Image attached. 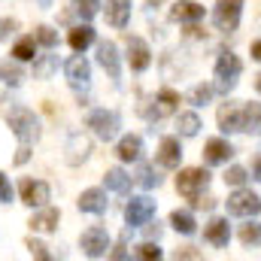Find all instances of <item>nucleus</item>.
I'll return each mask as SVG.
<instances>
[{"label": "nucleus", "instance_id": "obj_1", "mask_svg": "<svg viewBox=\"0 0 261 261\" xmlns=\"http://www.w3.org/2000/svg\"><path fill=\"white\" fill-rule=\"evenodd\" d=\"M9 128L18 137L21 146H31V143L40 140V122H37L34 113L24 110V107H12V110H9Z\"/></svg>", "mask_w": 261, "mask_h": 261}, {"label": "nucleus", "instance_id": "obj_2", "mask_svg": "<svg viewBox=\"0 0 261 261\" xmlns=\"http://www.w3.org/2000/svg\"><path fill=\"white\" fill-rule=\"evenodd\" d=\"M240 58L234 52H222L219 61H216V91L219 94H231L237 79H240Z\"/></svg>", "mask_w": 261, "mask_h": 261}, {"label": "nucleus", "instance_id": "obj_3", "mask_svg": "<svg viewBox=\"0 0 261 261\" xmlns=\"http://www.w3.org/2000/svg\"><path fill=\"white\" fill-rule=\"evenodd\" d=\"M206 186H210V173H206L203 167L179 170V176H176V192L186 197V200H192V203L203 195V189H206Z\"/></svg>", "mask_w": 261, "mask_h": 261}, {"label": "nucleus", "instance_id": "obj_4", "mask_svg": "<svg viewBox=\"0 0 261 261\" xmlns=\"http://www.w3.org/2000/svg\"><path fill=\"white\" fill-rule=\"evenodd\" d=\"M176 107H179V94H176L173 88H161V91L155 94V100H146V103L140 107V113H143L149 122H158V119L170 116Z\"/></svg>", "mask_w": 261, "mask_h": 261}, {"label": "nucleus", "instance_id": "obj_5", "mask_svg": "<svg viewBox=\"0 0 261 261\" xmlns=\"http://www.w3.org/2000/svg\"><path fill=\"white\" fill-rule=\"evenodd\" d=\"M240 12H243V0H219L216 9H213V21H216L219 31L231 34L240 24Z\"/></svg>", "mask_w": 261, "mask_h": 261}, {"label": "nucleus", "instance_id": "obj_6", "mask_svg": "<svg viewBox=\"0 0 261 261\" xmlns=\"http://www.w3.org/2000/svg\"><path fill=\"white\" fill-rule=\"evenodd\" d=\"M88 128H94V134L100 137V140H113L119 128H122V119H119V113H113V110H94L91 116H88Z\"/></svg>", "mask_w": 261, "mask_h": 261}, {"label": "nucleus", "instance_id": "obj_7", "mask_svg": "<svg viewBox=\"0 0 261 261\" xmlns=\"http://www.w3.org/2000/svg\"><path fill=\"white\" fill-rule=\"evenodd\" d=\"M228 213L231 216H258L261 213V197L255 192H246V189H237L234 195H228Z\"/></svg>", "mask_w": 261, "mask_h": 261}, {"label": "nucleus", "instance_id": "obj_8", "mask_svg": "<svg viewBox=\"0 0 261 261\" xmlns=\"http://www.w3.org/2000/svg\"><path fill=\"white\" fill-rule=\"evenodd\" d=\"M64 73H67L70 88H76V91H85V88H88V82H91V64L82 58V52H76V55L67 61Z\"/></svg>", "mask_w": 261, "mask_h": 261}, {"label": "nucleus", "instance_id": "obj_9", "mask_svg": "<svg viewBox=\"0 0 261 261\" xmlns=\"http://www.w3.org/2000/svg\"><path fill=\"white\" fill-rule=\"evenodd\" d=\"M79 246H82V252H85L88 258L107 255V249H110V234H107V228H88V231H82Z\"/></svg>", "mask_w": 261, "mask_h": 261}, {"label": "nucleus", "instance_id": "obj_10", "mask_svg": "<svg viewBox=\"0 0 261 261\" xmlns=\"http://www.w3.org/2000/svg\"><path fill=\"white\" fill-rule=\"evenodd\" d=\"M152 216H155V200H149V197H130L128 206H125V222L130 228L149 225Z\"/></svg>", "mask_w": 261, "mask_h": 261}, {"label": "nucleus", "instance_id": "obj_11", "mask_svg": "<svg viewBox=\"0 0 261 261\" xmlns=\"http://www.w3.org/2000/svg\"><path fill=\"white\" fill-rule=\"evenodd\" d=\"M18 192H21V200L28 203V206H46L49 203V186L46 182H40V179H21V186H18Z\"/></svg>", "mask_w": 261, "mask_h": 261}, {"label": "nucleus", "instance_id": "obj_12", "mask_svg": "<svg viewBox=\"0 0 261 261\" xmlns=\"http://www.w3.org/2000/svg\"><path fill=\"white\" fill-rule=\"evenodd\" d=\"M128 64H130V70H137V73L152 64V52H149L146 40H140V37H128Z\"/></svg>", "mask_w": 261, "mask_h": 261}, {"label": "nucleus", "instance_id": "obj_13", "mask_svg": "<svg viewBox=\"0 0 261 261\" xmlns=\"http://www.w3.org/2000/svg\"><path fill=\"white\" fill-rule=\"evenodd\" d=\"M97 61H100V67H103L113 79L122 76V61H119V49H116V43L103 40V43L97 46Z\"/></svg>", "mask_w": 261, "mask_h": 261}, {"label": "nucleus", "instance_id": "obj_14", "mask_svg": "<svg viewBox=\"0 0 261 261\" xmlns=\"http://www.w3.org/2000/svg\"><path fill=\"white\" fill-rule=\"evenodd\" d=\"M182 161V146H179V137H164L161 140V149H158V164L161 167H179Z\"/></svg>", "mask_w": 261, "mask_h": 261}, {"label": "nucleus", "instance_id": "obj_15", "mask_svg": "<svg viewBox=\"0 0 261 261\" xmlns=\"http://www.w3.org/2000/svg\"><path fill=\"white\" fill-rule=\"evenodd\" d=\"M231 155H234V146H231L228 140H219V137H216V140H210V143L203 146V161H206V164H225Z\"/></svg>", "mask_w": 261, "mask_h": 261}, {"label": "nucleus", "instance_id": "obj_16", "mask_svg": "<svg viewBox=\"0 0 261 261\" xmlns=\"http://www.w3.org/2000/svg\"><path fill=\"white\" fill-rule=\"evenodd\" d=\"M219 128L225 134H234V130H243V107H234V103H225L219 110Z\"/></svg>", "mask_w": 261, "mask_h": 261}, {"label": "nucleus", "instance_id": "obj_17", "mask_svg": "<svg viewBox=\"0 0 261 261\" xmlns=\"http://www.w3.org/2000/svg\"><path fill=\"white\" fill-rule=\"evenodd\" d=\"M170 18L173 21H200L203 18V6L195 3V0H179V3H173V9H170Z\"/></svg>", "mask_w": 261, "mask_h": 261}, {"label": "nucleus", "instance_id": "obj_18", "mask_svg": "<svg viewBox=\"0 0 261 261\" xmlns=\"http://www.w3.org/2000/svg\"><path fill=\"white\" fill-rule=\"evenodd\" d=\"M103 6L113 28H125L130 21V0H103Z\"/></svg>", "mask_w": 261, "mask_h": 261}, {"label": "nucleus", "instance_id": "obj_19", "mask_svg": "<svg viewBox=\"0 0 261 261\" xmlns=\"http://www.w3.org/2000/svg\"><path fill=\"white\" fill-rule=\"evenodd\" d=\"M203 240L213 243V246H228L231 240V228H228V219H213L203 231Z\"/></svg>", "mask_w": 261, "mask_h": 261}, {"label": "nucleus", "instance_id": "obj_20", "mask_svg": "<svg viewBox=\"0 0 261 261\" xmlns=\"http://www.w3.org/2000/svg\"><path fill=\"white\" fill-rule=\"evenodd\" d=\"M79 210L82 213H107V192L103 189H88L79 195Z\"/></svg>", "mask_w": 261, "mask_h": 261}, {"label": "nucleus", "instance_id": "obj_21", "mask_svg": "<svg viewBox=\"0 0 261 261\" xmlns=\"http://www.w3.org/2000/svg\"><path fill=\"white\" fill-rule=\"evenodd\" d=\"M58 219H61V213L52 210V206H46L43 213H37L31 219V228L34 231H43V234H52V231H58Z\"/></svg>", "mask_w": 261, "mask_h": 261}, {"label": "nucleus", "instance_id": "obj_22", "mask_svg": "<svg viewBox=\"0 0 261 261\" xmlns=\"http://www.w3.org/2000/svg\"><path fill=\"white\" fill-rule=\"evenodd\" d=\"M140 155H143V140L137 134H128L119 140V158L122 161H137Z\"/></svg>", "mask_w": 261, "mask_h": 261}, {"label": "nucleus", "instance_id": "obj_23", "mask_svg": "<svg viewBox=\"0 0 261 261\" xmlns=\"http://www.w3.org/2000/svg\"><path fill=\"white\" fill-rule=\"evenodd\" d=\"M67 40H70V49H73V52H85V49L94 43V31H91L88 24H79V28L70 31Z\"/></svg>", "mask_w": 261, "mask_h": 261}, {"label": "nucleus", "instance_id": "obj_24", "mask_svg": "<svg viewBox=\"0 0 261 261\" xmlns=\"http://www.w3.org/2000/svg\"><path fill=\"white\" fill-rule=\"evenodd\" d=\"M103 182H107V189H110V192H119V195H128V189H130V176L122 170V167L107 170Z\"/></svg>", "mask_w": 261, "mask_h": 261}, {"label": "nucleus", "instance_id": "obj_25", "mask_svg": "<svg viewBox=\"0 0 261 261\" xmlns=\"http://www.w3.org/2000/svg\"><path fill=\"white\" fill-rule=\"evenodd\" d=\"M88 152H91V143H88L82 134L70 137V155H67V161H70V164H79L82 158H88Z\"/></svg>", "mask_w": 261, "mask_h": 261}, {"label": "nucleus", "instance_id": "obj_26", "mask_svg": "<svg viewBox=\"0 0 261 261\" xmlns=\"http://www.w3.org/2000/svg\"><path fill=\"white\" fill-rule=\"evenodd\" d=\"M24 79V70L18 67V58L15 61H0V82H6V85H18Z\"/></svg>", "mask_w": 261, "mask_h": 261}, {"label": "nucleus", "instance_id": "obj_27", "mask_svg": "<svg viewBox=\"0 0 261 261\" xmlns=\"http://www.w3.org/2000/svg\"><path fill=\"white\" fill-rule=\"evenodd\" d=\"M170 225L179 231V234H195V216L192 213H186V210H176L173 216H170Z\"/></svg>", "mask_w": 261, "mask_h": 261}, {"label": "nucleus", "instance_id": "obj_28", "mask_svg": "<svg viewBox=\"0 0 261 261\" xmlns=\"http://www.w3.org/2000/svg\"><path fill=\"white\" fill-rule=\"evenodd\" d=\"M58 70V55H43L40 61H34V79H49Z\"/></svg>", "mask_w": 261, "mask_h": 261}, {"label": "nucleus", "instance_id": "obj_29", "mask_svg": "<svg viewBox=\"0 0 261 261\" xmlns=\"http://www.w3.org/2000/svg\"><path fill=\"white\" fill-rule=\"evenodd\" d=\"M261 128V103H246L243 107V130Z\"/></svg>", "mask_w": 261, "mask_h": 261}, {"label": "nucleus", "instance_id": "obj_30", "mask_svg": "<svg viewBox=\"0 0 261 261\" xmlns=\"http://www.w3.org/2000/svg\"><path fill=\"white\" fill-rule=\"evenodd\" d=\"M34 52H37L34 37H21V40L15 43V49H12V55H15L18 61H31V58H34Z\"/></svg>", "mask_w": 261, "mask_h": 261}, {"label": "nucleus", "instance_id": "obj_31", "mask_svg": "<svg viewBox=\"0 0 261 261\" xmlns=\"http://www.w3.org/2000/svg\"><path fill=\"white\" fill-rule=\"evenodd\" d=\"M137 182H140L143 189H155V186H161V176L155 173V167L140 164V170H137Z\"/></svg>", "mask_w": 261, "mask_h": 261}, {"label": "nucleus", "instance_id": "obj_32", "mask_svg": "<svg viewBox=\"0 0 261 261\" xmlns=\"http://www.w3.org/2000/svg\"><path fill=\"white\" fill-rule=\"evenodd\" d=\"M176 128H179L182 137H195L197 130H200V119H197L195 113H182L179 122H176Z\"/></svg>", "mask_w": 261, "mask_h": 261}, {"label": "nucleus", "instance_id": "obj_33", "mask_svg": "<svg viewBox=\"0 0 261 261\" xmlns=\"http://www.w3.org/2000/svg\"><path fill=\"white\" fill-rule=\"evenodd\" d=\"M240 240H243L246 246H261V225L258 222H246V225L240 228Z\"/></svg>", "mask_w": 261, "mask_h": 261}, {"label": "nucleus", "instance_id": "obj_34", "mask_svg": "<svg viewBox=\"0 0 261 261\" xmlns=\"http://www.w3.org/2000/svg\"><path fill=\"white\" fill-rule=\"evenodd\" d=\"M73 6H76V12L88 21V18H94L97 15V9H100V0H73Z\"/></svg>", "mask_w": 261, "mask_h": 261}, {"label": "nucleus", "instance_id": "obj_35", "mask_svg": "<svg viewBox=\"0 0 261 261\" xmlns=\"http://www.w3.org/2000/svg\"><path fill=\"white\" fill-rule=\"evenodd\" d=\"M189 100H192L195 107H206V103L213 100V88H210V85H195L192 94H189Z\"/></svg>", "mask_w": 261, "mask_h": 261}, {"label": "nucleus", "instance_id": "obj_36", "mask_svg": "<svg viewBox=\"0 0 261 261\" xmlns=\"http://www.w3.org/2000/svg\"><path fill=\"white\" fill-rule=\"evenodd\" d=\"M37 43H43L46 49H55V46H58V34L43 24V28H37Z\"/></svg>", "mask_w": 261, "mask_h": 261}, {"label": "nucleus", "instance_id": "obj_37", "mask_svg": "<svg viewBox=\"0 0 261 261\" xmlns=\"http://www.w3.org/2000/svg\"><path fill=\"white\" fill-rule=\"evenodd\" d=\"M246 179H249V176H246L243 167H228V173H225V182H228V186H237V189H240Z\"/></svg>", "mask_w": 261, "mask_h": 261}, {"label": "nucleus", "instance_id": "obj_38", "mask_svg": "<svg viewBox=\"0 0 261 261\" xmlns=\"http://www.w3.org/2000/svg\"><path fill=\"white\" fill-rule=\"evenodd\" d=\"M137 258L143 261H152V258H161V249L155 246V243H143L140 249H137Z\"/></svg>", "mask_w": 261, "mask_h": 261}, {"label": "nucleus", "instance_id": "obj_39", "mask_svg": "<svg viewBox=\"0 0 261 261\" xmlns=\"http://www.w3.org/2000/svg\"><path fill=\"white\" fill-rule=\"evenodd\" d=\"M28 249H31V255H37V258H52V255H49V252H46V246H43V243H37V240H28Z\"/></svg>", "mask_w": 261, "mask_h": 261}, {"label": "nucleus", "instance_id": "obj_40", "mask_svg": "<svg viewBox=\"0 0 261 261\" xmlns=\"http://www.w3.org/2000/svg\"><path fill=\"white\" fill-rule=\"evenodd\" d=\"M0 200H3V203L12 200V186H9V179H6L3 173H0Z\"/></svg>", "mask_w": 261, "mask_h": 261}, {"label": "nucleus", "instance_id": "obj_41", "mask_svg": "<svg viewBox=\"0 0 261 261\" xmlns=\"http://www.w3.org/2000/svg\"><path fill=\"white\" fill-rule=\"evenodd\" d=\"M12 31H15V21L12 18H0V40H6Z\"/></svg>", "mask_w": 261, "mask_h": 261}, {"label": "nucleus", "instance_id": "obj_42", "mask_svg": "<svg viewBox=\"0 0 261 261\" xmlns=\"http://www.w3.org/2000/svg\"><path fill=\"white\" fill-rule=\"evenodd\" d=\"M31 158V146H18V155H15V164H24Z\"/></svg>", "mask_w": 261, "mask_h": 261}, {"label": "nucleus", "instance_id": "obj_43", "mask_svg": "<svg viewBox=\"0 0 261 261\" xmlns=\"http://www.w3.org/2000/svg\"><path fill=\"white\" fill-rule=\"evenodd\" d=\"M125 249H128V246H125V240H122V243L116 246V252H113V258H128V252H125Z\"/></svg>", "mask_w": 261, "mask_h": 261}, {"label": "nucleus", "instance_id": "obj_44", "mask_svg": "<svg viewBox=\"0 0 261 261\" xmlns=\"http://www.w3.org/2000/svg\"><path fill=\"white\" fill-rule=\"evenodd\" d=\"M146 234H149V237H155V240H158V237H161V228H158V222H155V225H149V228H146Z\"/></svg>", "mask_w": 261, "mask_h": 261}, {"label": "nucleus", "instance_id": "obj_45", "mask_svg": "<svg viewBox=\"0 0 261 261\" xmlns=\"http://www.w3.org/2000/svg\"><path fill=\"white\" fill-rule=\"evenodd\" d=\"M252 58H255V61H261V40H255V43H252Z\"/></svg>", "mask_w": 261, "mask_h": 261}, {"label": "nucleus", "instance_id": "obj_46", "mask_svg": "<svg viewBox=\"0 0 261 261\" xmlns=\"http://www.w3.org/2000/svg\"><path fill=\"white\" fill-rule=\"evenodd\" d=\"M252 170H255V179H261V155L252 161Z\"/></svg>", "mask_w": 261, "mask_h": 261}, {"label": "nucleus", "instance_id": "obj_47", "mask_svg": "<svg viewBox=\"0 0 261 261\" xmlns=\"http://www.w3.org/2000/svg\"><path fill=\"white\" fill-rule=\"evenodd\" d=\"M255 88H258V94H261V73L255 76Z\"/></svg>", "mask_w": 261, "mask_h": 261}, {"label": "nucleus", "instance_id": "obj_48", "mask_svg": "<svg viewBox=\"0 0 261 261\" xmlns=\"http://www.w3.org/2000/svg\"><path fill=\"white\" fill-rule=\"evenodd\" d=\"M37 3H40V6H52V0H37Z\"/></svg>", "mask_w": 261, "mask_h": 261}]
</instances>
